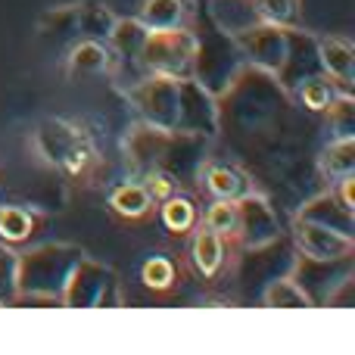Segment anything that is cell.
Segmentation results:
<instances>
[{
    "instance_id": "cell-1",
    "label": "cell",
    "mask_w": 355,
    "mask_h": 355,
    "mask_svg": "<svg viewBox=\"0 0 355 355\" xmlns=\"http://www.w3.org/2000/svg\"><path fill=\"white\" fill-rule=\"evenodd\" d=\"M144 16L156 22V28H175L178 16H181V0H147Z\"/></svg>"
},
{
    "instance_id": "cell-2",
    "label": "cell",
    "mask_w": 355,
    "mask_h": 355,
    "mask_svg": "<svg viewBox=\"0 0 355 355\" xmlns=\"http://www.w3.org/2000/svg\"><path fill=\"white\" fill-rule=\"evenodd\" d=\"M259 6H262V10L268 12V16L284 19V16H290V12H293L296 0H259Z\"/></svg>"
}]
</instances>
